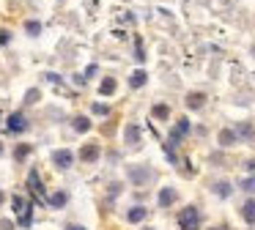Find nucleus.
I'll return each mask as SVG.
<instances>
[{
    "mask_svg": "<svg viewBox=\"0 0 255 230\" xmlns=\"http://www.w3.org/2000/svg\"><path fill=\"white\" fill-rule=\"evenodd\" d=\"M178 225H181V230H198V225H200L198 208H195V206L184 208V211L178 214Z\"/></svg>",
    "mask_w": 255,
    "mask_h": 230,
    "instance_id": "obj_1",
    "label": "nucleus"
},
{
    "mask_svg": "<svg viewBox=\"0 0 255 230\" xmlns=\"http://www.w3.org/2000/svg\"><path fill=\"white\" fill-rule=\"evenodd\" d=\"M28 118H25V113H11L6 120V129L11 131V134H22V131H28Z\"/></svg>",
    "mask_w": 255,
    "mask_h": 230,
    "instance_id": "obj_2",
    "label": "nucleus"
},
{
    "mask_svg": "<svg viewBox=\"0 0 255 230\" xmlns=\"http://www.w3.org/2000/svg\"><path fill=\"white\" fill-rule=\"evenodd\" d=\"M52 164H55L58 170H69V167L74 164V153L66 151V148H61V151L52 153Z\"/></svg>",
    "mask_w": 255,
    "mask_h": 230,
    "instance_id": "obj_3",
    "label": "nucleus"
},
{
    "mask_svg": "<svg viewBox=\"0 0 255 230\" xmlns=\"http://www.w3.org/2000/svg\"><path fill=\"white\" fill-rule=\"evenodd\" d=\"M187 131H189V118H181V120H178V126L173 129V134H170V142H167L165 148H170V151H173V148H176V142L181 140Z\"/></svg>",
    "mask_w": 255,
    "mask_h": 230,
    "instance_id": "obj_4",
    "label": "nucleus"
},
{
    "mask_svg": "<svg viewBox=\"0 0 255 230\" xmlns=\"http://www.w3.org/2000/svg\"><path fill=\"white\" fill-rule=\"evenodd\" d=\"M99 156H102V148L96 145V142H88V145H83V151H80V159H83V162H96Z\"/></svg>",
    "mask_w": 255,
    "mask_h": 230,
    "instance_id": "obj_5",
    "label": "nucleus"
},
{
    "mask_svg": "<svg viewBox=\"0 0 255 230\" xmlns=\"http://www.w3.org/2000/svg\"><path fill=\"white\" fill-rule=\"evenodd\" d=\"M184 102H187V107H189V110H200V107L206 104V96L195 91V93H187V99H184Z\"/></svg>",
    "mask_w": 255,
    "mask_h": 230,
    "instance_id": "obj_6",
    "label": "nucleus"
},
{
    "mask_svg": "<svg viewBox=\"0 0 255 230\" xmlns=\"http://www.w3.org/2000/svg\"><path fill=\"white\" fill-rule=\"evenodd\" d=\"M124 137H127L129 145H137V142H140V126L137 123H129L127 131H124Z\"/></svg>",
    "mask_w": 255,
    "mask_h": 230,
    "instance_id": "obj_7",
    "label": "nucleus"
},
{
    "mask_svg": "<svg viewBox=\"0 0 255 230\" xmlns=\"http://www.w3.org/2000/svg\"><path fill=\"white\" fill-rule=\"evenodd\" d=\"M239 140V134H236V131H233V129H222L220 131V145H233V142H236Z\"/></svg>",
    "mask_w": 255,
    "mask_h": 230,
    "instance_id": "obj_8",
    "label": "nucleus"
},
{
    "mask_svg": "<svg viewBox=\"0 0 255 230\" xmlns=\"http://www.w3.org/2000/svg\"><path fill=\"white\" fill-rule=\"evenodd\" d=\"M99 93L102 96H113V93H116V80H113V77H105L102 85H99Z\"/></svg>",
    "mask_w": 255,
    "mask_h": 230,
    "instance_id": "obj_9",
    "label": "nucleus"
},
{
    "mask_svg": "<svg viewBox=\"0 0 255 230\" xmlns=\"http://www.w3.org/2000/svg\"><path fill=\"white\" fill-rule=\"evenodd\" d=\"M145 80H148V74H145L143 69H137L132 77H129V85H132V88H143V85H145Z\"/></svg>",
    "mask_w": 255,
    "mask_h": 230,
    "instance_id": "obj_10",
    "label": "nucleus"
},
{
    "mask_svg": "<svg viewBox=\"0 0 255 230\" xmlns=\"http://www.w3.org/2000/svg\"><path fill=\"white\" fill-rule=\"evenodd\" d=\"M242 217L247 219L250 225H255V200H247V203H244V208H242Z\"/></svg>",
    "mask_w": 255,
    "mask_h": 230,
    "instance_id": "obj_11",
    "label": "nucleus"
},
{
    "mask_svg": "<svg viewBox=\"0 0 255 230\" xmlns=\"http://www.w3.org/2000/svg\"><path fill=\"white\" fill-rule=\"evenodd\" d=\"M72 126H74V131H80V134H83V131L91 129V120L85 118V115H77V118L72 120Z\"/></svg>",
    "mask_w": 255,
    "mask_h": 230,
    "instance_id": "obj_12",
    "label": "nucleus"
},
{
    "mask_svg": "<svg viewBox=\"0 0 255 230\" xmlns=\"http://www.w3.org/2000/svg\"><path fill=\"white\" fill-rule=\"evenodd\" d=\"M66 200H69V195H66V192H55V195H50V206H52V208L66 206Z\"/></svg>",
    "mask_w": 255,
    "mask_h": 230,
    "instance_id": "obj_13",
    "label": "nucleus"
},
{
    "mask_svg": "<svg viewBox=\"0 0 255 230\" xmlns=\"http://www.w3.org/2000/svg\"><path fill=\"white\" fill-rule=\"evenodd\" d=\"M127 219H129V222H140V219H145V208L143 206H134L132 211L127 214Z\"/></svg>",
    "mask_w": 255,
    "mask_h": 230,
    "instance_id": "obj_14",
    "label": "nucleus"
},
{
    "mask_svg": "<svg viewBox=\"0 0 255 230\" xmlns=\"http://www.w3.org/2000/svg\"><path fill=\"white\" fill-rule=\"evenodd\" d=\"M173 200H176V192H173V189H162L159 192V203H162V206H170Z\"/></svg>",
    "mask_w": 255,
    "mask_h": 230,
    "instance_id": "obj_15",
    "label": "nucleus"
},
{
    "mask_svg": "<svg viewBox=\"0 0 255 230\" xmlns=\"http://www.w3.org/2000/svg\"><path fill=\"white\" fill-rule=\"evenodd\" d=\"M25 30H28V36H39V33H41V22H36V19L25 22Z\"/></svg>",
    "mask_w": 255,
    "mask_h": 230,
    "instance_id": "obj_16",
    "label": "nucleus"
},
{
    "mask_svg": "<svg viewBox=\"0 0 255 230\" xmlns=\"http://www.w3.org/2000/svg\"><path fill=\"white\" fill-rule=\"evenodd\" d=\"M28 153H30V145H28V142H22V145H17V151H14V159H17V162H22Z\"/></svg>",
    "mask_w": 255,
    "mask_h": 230,
    "instance_id": "obj_17",
    "label": "nucleus"
},
{
    "mask_svg": "<svg viewBox=\"0 0 255 230\" xmlns=\"http://www.w3.org/2000/svg\"><path fill=\"white\" fill-rule=\"evenodd\" d=\"M30 189H33V192H44V186H41L39 173H36V170H30Z\"/></svg>",
    "mask_w": 255,
    "mask_h": 230,
    "instance_id": "obj_18",
    "label": "nucleus"
},
{
    "mask_svg": "<svg viewBox=\"0 0 255 230\" xmlns=\"http://www.w3.org/2000/svg\"><path fill=\"white\" fill-rule=\"evenodd\" d=\"M129 173H132V178H134V181L151 178V170H137V167H132V170H129Z\"/></svg>",
    "mask_w": 255,
    "mask_h": 230,
    "instance_id": "obj_19",
    "label": "nucleus"
},
{
    "mask_svg": "<svg viewBox=\"0 0 255 230\" xmlns=\"http://www.w3.org/2000/svg\"><path fill=\"white\" fill-rule=\"evenodd\" d=\"M154 115H156V118H167V115H170V107H167V104H156Z\"/></svg>",
    "mask_w": 255,
    "mask_h": 230,
    "instance_id": "obj_20",
    "label": "nucleus"
},
{
    "mask_svg": "<svg viewBox=\"0 0 255 230\" xmlns=\"http://www.w3.org/2000/svg\"><path fill=\"white\" fill-rule=\"evenodd\" d=\"M39 96H41V93L36 91V88H30V91L25 93V102H28V104H36V102H39Z\"/></svg>",
    "mask_w": 255,
    "mask_h": 230,
    "instance_id": "obj_21",
    "label": "nucleus"
},
{
    "mask_svg": "<svg viewBox=\"0 0 255 230\" xmlns=\"http://www.w3.org/2000/svg\"><path fill=\"white\" fill-rule=\"evenodd\" d=\"M242 189L244 192H255V178H244L242 181Z\"/></svg>",
    "mask_w": 255,
    "mask_h": 230,
    "instance_id": "obj_22",
    "label": "nucleus"
},
{
    "mask_svg": "<svg viewBox=\"0 0 255 230\" xmlns=\"http://www.w3.org/2000/svg\"><path fill=\"white\" fill-rule=\"evenodd\" d=\"M236 134H244V137H250V134H253V126H250V123H242V126L236 129Z\"/></svg>",
    "mask_w": 255,
    "mask_h": 230,
    "instance_id": "obj_23",
    "label": "nucleus"
},
{
    "mask_svg": "<svg viewBox=\"0 0 255 230\" xmlns=\"http://www.w3.org/2000/svg\"><path fill=\"white\" fill-rule=\"evenodd\" d=\"M94 113H96V115H107V113H110V107H107V104H99V102H96V104H94Z\"/></svg>",
    "mask_w": 255,
    "mask_h": 230,
    "instance_id": "obj_24",
    "label": "nucleus"
},
{
    "mask_svg": "<svg viewBox=\"0 0 255 230\" xmlns=\"http://www.w3.org/2000/svg\"><path fill=\"white\" fill-rule=\"evenodd\" d=\"M228 192H231V189H228V184H217V195H220V197H225Z\"/></svg>",
    "mask_w": 255,
    "mask_h": 230,
    "instance_id": "obj_25",
    "label": "nucleus"
},
{
    "mask_svg": "<svg viewBox=\"0 0 255 230\" xmlns=\"http://www.w3.org/2000/svg\"><path fill=\"white\" fill-rule=\"evenodd\" d=\"M8 41H11V33H8V30H0V44H8Z\"/></svg>",
    "mask_w": 255,
    "mask_h": 230,
    "instance_id": "obj_26",
    "label": "nucleus"
},
{
    "mask_svg": "<svg viewBox=\"0 0 255 230\" xmlns=\"http://www.w3.org/2000/svg\"><path fill=\"white\" fill-rule=\"evenodd\" d=\"M0 230H14V222H8V219H3V222H0Z\"/></svg>",
    "mask_w": 255,
    "mask_h": 230,
    "instance_id": "obj_27",
    "label": "nucleus"
},
{
    "mask_svg": "<svg viewBox=\"0 0 255 230\" xmlns=\"http://www.w3.org/2000/svg\"><path fill=\"white\" fill-rule=\"evenodd\" d=\"M66 230H85V228H83V225H69Z\"/></svg>",
    "mask_w": 255,
    "mask_h": 230,
    "instance_id": "obj_28",
    "label": "nucleus"
},
{
    "mask_svg": "<svg viewBox=\"0 0 255 230\" xmlns=\"http://www.w3.org/2000/svg\"><path fill=\"white\" fill-rule=\"evenodd\" d=\"M3 200H6V195H3V192H0V206H3Z\"/></svg>",
    "mask_w": 255,
    "mask_h": 230,
    "instance_id": "obj_29",
    "label": "nucleus"
},
{
    "mask_svg": "<svg viewBox=\"0 0 255 230\" xmlns=\"http://www.w3.org/2000/svg\"><path fill=\"white\" fill-rule=\"evenodd\" d=\"M211 230H228V228H222V225H220V228H211Z\"/></svg>",
    "mask_w": 255,
    "mask_h": 230,
    "instance_id": "obj_30",
    "label": "nucleus"
},
{
    "mask_svg": "<svg viewBox=\"0 0 255 230\" xmlns=\"http://www.w3.org/2000/svg\"><path fill=\"white\" fill-rule=\"evenodd\" d=\"M0 156H3V142H0Z\"/></svg>",
    "mask_w": 255,
    "mask_h": 230,
    "instance_id": "obj_31",
    "label": "nucleus"
}]
</instances>
